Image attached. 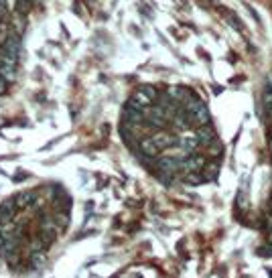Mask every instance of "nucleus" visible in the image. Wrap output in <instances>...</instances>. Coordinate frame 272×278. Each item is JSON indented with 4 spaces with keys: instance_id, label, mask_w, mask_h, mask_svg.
Instances as JSON below:
<instances>
[{
    "instance_id": "39448f33",
    "label": "nucleus",
    "mask_w": 272,
    "mask_h": 278,
    "mask_svg": "<svg viewBox=\"0 0 272 278\" xmlns=\"http://www.w3.org/2000/svg\"><path fill=\"white\" fill-rule=\"evenodd\" d=\"M151 138H153L154 144H156L158 148H161V150H165V148H169V146L177 144V138H175V136H171L169 132H165V130H158V132H154Z\"/></svg>"
},
{
    "instance_id": "9b49d317",
    "label": "nucleus",
    "mask_w": 272,
    "mask_h": 278,
    "mask_svg": "<svg viewBox=\"0 0 272 278\" xmlns=\"http://www.w3.org/2000/svg\"><path fill=\"white\" fill-rule=\"evenodd\" d=\"M2 91H4V79L0 77V94H2Z\"/></svg>"
},
{
    "instance_id": "9d476101",
    "label": "nucleus",
    "mask_w": 272,
    "mask_h": 278,
    "mask_svg": "<svg viewBox=\"0 0 272 278\" xmlns=\"http://www.w3.org/2000/svg\"><path fill=\"white\" fill-rule=\"evenodd\" d=\"M15 8H17V13L27 15L29 10L33 8V0H17V2H15Z\"/></svg>"
},
{
    "instance_id": "f257e3e1",
    "label": "nucleus",
    "mask_w": 272,
    "mask_h": 278,
    "mask_svg": "<svg viewBox=\"0 0 272 278\" xmlns=\"http://www.w3.org/2000/svg\"><path fill=\"white\" fill-rule=\"evenodd\" d=\"M154 100H156V89L153 86H140L138 89H136V94L130 98L128 106L136 108V110H144V108L153 106Z\"/></svg>"
},
{
    "instance_id": "1a4fd4ad",
    "label": "nucleus",
    "mask_w": 272,
    "mask_h": 278,
    "mask_svg": "<svg viewBox=\"0 0 272 278\" xmlns=\"http://www.w3.org/2000/svg\"><path fill=\"white\" fill-rule=\"evenodd\" d=\"M205 155H207V156H211V158L220 156V155H221V146H220V142H218V140H213V142L205 144Z\"/></svg>"
},
{
    "instance_id": "7ed1b4c3",
    "label": "nucleus",
    "mask_w": 272,
    "mask_h": 278,
    "mask_svg": "<svg viewBox=\"0 0 272 278\" xmlns=\"http://www.w3.org/2000/svg\"><path fill=\"white\" fill-rule=\"evenodd\" d=\"M138 153H140V156H144V158H156L158 155H161V148H158V146L154 144V140L149 136V138H142V140L138 142Z\"/></svg>"
},
{
    "instance_id": "423d86ee",
    "label": "nucleus",
    "mask_w": 272,
    "mask_h": 278,
    "mask_svg": "<svg viewBox=\"0 0 272 278\" xmlns=\"http://www.w3.org/2000/svg\"><path fill=\"white\" fill-rule=\"evenodd\" d=\"M2 57H8V59H15L18 57V39L15 35H10V37L2 43Z\"/></svg>"
},
{
    "instance_id": "20e7f679",
    "label": "nucleus",
    "mask_w": 272,
    "mask_h": 278,
    "mask_svg": "<svg viewBox=\"0 0 272 278\" xmlns=\"http://www.w3.org/2000/svg\"><path fill=\"white\" fill-rule=\"evenodd\" d=\"M193 136H195V140L199 142V146H205V144H209V142H213V140H218V132L213 130L211 124L199 126V130H197Z\"/></svg>"
},
{
    "instance_id": "f03ea898",
    "label": "nucleus",
    "mask_w": 272,
    "mask_h": 278,
    "mask_svg": "<svg viewBox=\"0 0 272 278\" xmlns=\"http://www.w3.org/2000/svg\"><path fill=\"white\" fill-rule=\"evenodd\" d=\"M0 77L4 82H15L17 79V61L8 57H0Z\"/></svg>"
},
{
    "instance_id": "6e6552de",
    "label": "nucleus",
    "mask_w": 272,
    "mask_h": 278,
    "mask_svg": "<svg viewBox=\"0 0 272 278\" xmlns=\"http://www.w3.org/2000/svg\"><path fill=\"white\" fill-rule=\"evenodd\" d=\"M35 201V193H31V191H27V193H20V195H17L15 197V205H17V209H27V207Z\"/></svg>"
},
{
    "instance_id": "0eeeda50",
    "label": "nucleus",
    "mask_w": 272,
    "mask_h": 278,
    "mask_svg": "<svg viewBox=\"0 0 272 278\" xmlns=\"http://www.w3.org/2000/svg\"><path fill=\"white\" fill-rule=\"evenodd\" d=\"M15 211H17L15 199H8V201H4L2 205H0V226H2V224H8V222H13Z\"/></svg>"
}]
</instances>
